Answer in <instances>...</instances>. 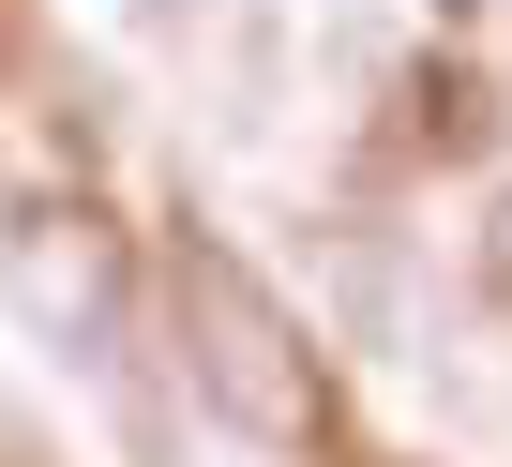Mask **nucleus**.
Segmentation results:
<instances>
[{
	"mask_svg": "<svg viewBox=\"0 0 512 467\" xmlns=\"http://www.w3.org/2000/svg\"><path fill=\"white\" fill-rule=\"evenodd\" d=\"M467 287L512 317V181H497V196H482V226H467Z\"/></svg>",
	"mask_w": 512,
	"mask_h": 467,
	"instance_id": "2",
	"label": "nucleus"
},
{
	"mask_svg": "<svg viewBox=\"0 0 512 467\" xmlns=\"http://www.w3.org/2000/svg\"><path fill=\"white\" fill-rule=\"evenodd\" d=\"M437 16H482V0H437Z\"/></svg>",
	"mask_w": 512,
	"mask_h": 467,
	"instance_id": "3",
	"label": "nucleus"
},
{
	"mask_svg": "<svg viewBox=\"0 0 512 467\" xmlns=\"http://www.w3.org/2000/svg\"><path fill=\"white\" fill-rule=\"evenodd\" d=\"M166 332H181V392L211 422H241L256 452H302L317 437V347H302V317L256 287L226 242H166Z\"/></svg>",
	"mask_w": 512,
	"mask_h": 467,
	"instance_id": "1",
	"label": "nucleus"
}]
</instances>
